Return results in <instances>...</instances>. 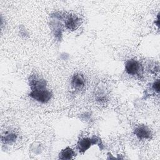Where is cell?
<instances>
[{
  "mask_svg": "<svg viewBox=\"0 0 160 160\" xmlns=\"http://www.w3.org/2000/svg\"><path fill=\"white\" fill-rule=\"evenodd\" d=\"M86 84V79L84 76L80 73L76 72L74 74L71 79V85L75 90H82Z\"/></svg>",
  "mask_w": 160,
  "mask_h": 160,
  "instance_id": "obj_8",
  "label": "cell"
},
{
  "mask_svg": "<svg viewBox=\"0 0 160 160\" xmlns=\"http://www.w3.org/2000/svg\"><path fill=\"white\" fill-rule=\"evenodd\" d=\"M17 138V134L13 131H6L1 134V141L6 144H12L16 142Z\"/></svg>",
  "mask_w": 160,
  "mask_h": 160,
  "instance_id": "obj_9",
  "label": "cell"
},
{
  "mask_svg": "<svg viewBox=\"0 0 160 160\" xmlns=\"http://www.w3.org/2000/svg\"><path fill=\"white\" fill-rule=\"evenodd\" d=\"M125 71L132 76H140L142 74L143 68L141 63L136 59H130L126 61L124 66Z\"/></svg>",
  "mask_w": 160,
  "mask_h": 160,
  "instance_id": "obj_4",
  "label": "cell"
},
{
  "mask_svg": "<svg viewBox=\"0 0 160 160\" xmlns=\"http://www.w3.org/2000/svg\"><path fill=\"white\" fill-rule=\"evenodd\" d=\"M76 154L74 149L68 146L61 151V152L59 154V159L65 160L72 159L74 157L76 156Z\"/></svg>",
  "mask_w": 160,
  "mask_h": 160,
  "instance_id": "obj_10",
  "label": "cell"
},
{
  "mask_svg": "<svg viewBox=\"0 0 160 160\" xmlns=\"http://www.w3.org/2000/svg\"><path fill=\"white\" fill-rule=\"evenodd\" d=\"M28 96L33 100L40 103L45 104L48 102L52 97V93L48 88L32 89L30 91Z\"/></svg>",
  "mask_w": 160,
  "mask_h": 160,
  "instance_id": "obj_3",
  "label": "cell"
},
{
  "mask_svg": "<svg viewBox=\"0 0 160 160\" xmlns=\"http://www.w3.org/2000/svg\"><path fill=\"white\" fill-rule=\"evenodd\" d=\"M50 28L53 36L57 41H60L62 36V28L61 21L64 19L60 12H54L50 16Z\"/></svg>",
  "mask_w": 160,
  "mask_h": 160,
  "instance_id": "obj_1",
  "label": "cell"
},
{
  "mask_svg": "<svg viewBox=\"0 0 160 160\" xmlns=\"http://www.w3.org/2000/svg\"><path fill=\"white\" fill-rule=\"evenodd\" d=\"M155 23L156 24V26L159 28V14L157 16V19L155 20Z\"/></svg>",
  "mask_w": 160,
  "mask_h": 160,
  "instance_id": "obj_12",
  "label": "cell"
},
{
  "mask_svg": "<svg viewBox=\"0 0 160 160\" xmlns=\"http://www.w3.org/2000/svg\"><path fill=\"white\" fill-rule=\"evenodd\" d=\"M159 79H158L154 81V82L152 84L151 89L154 92H155L157 94L159 93Z\"/></svg>",
  "mask_w": 160,
  "mask_h": 160,
  "instance_id": "obj_11",
  "label": "cell"
},
{
  "mask_svg": "<svg viewBox=\"0 0 160 160\" xmlns=\"http://www.w3.org/2000/svg\"><path fill=\"white\" fill-rule=\"evenodd\" d=\"M82 23V21L76 14H70L64 18V25L66 29L74 31L79 28Z\"/></svg>",
  "mask_w": 160,
  "mask_h": 160,
  "instance_id": "obj_5",
  "label": "cell"
},
{
  "mask_svg": "<svg viewBox=\"0 0 160 160\" xmlns=\"http://www.w3.org/2000/svg\"><path fill=\"white\" fill-rule=\"evenodd\" d=\"M134 135L139 140H149L152 138L151 130L145 125H139L134 129Z\"/></svg>",
  "mask_w": 160,
  "mask_h": 160,
  "instance_id": "obj_7",
  "label": "cell"
},
{
  "mask_svg": "<svg viewBox=\"0 0 160 160\" xmlns=\"http://www.w3.org/2000/svg\"><path fill=\"white\" fill-rule=\"evenodd\" d=\"M97 144L99 147H102V144L101 139L95 136L89 137H84L78 140L76 144V148L81 153L85 152L92 146Z\"/></svg>",
  "mask_w": 160,
  "mask_h": 160,
  "instance_id": "obj_2",
  "label": "cell"
},
{
  "mask_svg": "<svg viewBox=\"0 0 160 160\" xmlns=\"http://www.w3.org/2000/svg\"><path fill=\"white\" fill-rule=\"evenodd\" d=\"M29 85L31 90L47 88L46 81L36 74H32L29 76Z\"/></svg>",
  "mask_w": 160,
  "mask_h": 160,
  "instance_id": "obj_6",
  "label": "cell"
}]
</instances>
